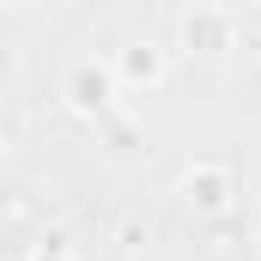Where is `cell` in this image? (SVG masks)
<instances>
[{
	"label": "cell",
	"mask_w": 261,
	"mask_h": 261,
	"mask_svg": "<svg viewBox=\"0 0 261 261\" xmlns=\"http://www.w3.org/2000/svg\"><path fill=\"white\" fill-rule=\"evenodd\" d=\"M231 195H237V176H231L225 164H195V170L182 176V200L195 206L200 219H219V213L231 206Z\"/></svg>",
	"instance_id": "1"
},
{
	"label": "cell",
	"mask_w": 261,
	"mask_h": 261,
	"mask_svg": "<svg viewBox=\"0 0 261 261\" xmlns=\"http://www.w3.org/2000/svg\"><path fill=\"white\" fill-rule=\"evenodd\" d=\"M67 103L85 110V116H103V110L116 103V73L97 67V61H79L73 73H67Z\"/></svg>",
	"instance_id": "2"
},
{
	"label": "cell",
	"mask_w": 261,
	"mask_h": 261,
	"mask_svg": "<svg viewBox=\"0 0 261 261\" xmlns=\"http://www.w3.org/2000/svg\"><path fill=\"white\" fill-rule=\"evenodd\" d=\"M122 79L158 85V79H164V49H158V43H128V49H122Z\"/></svg>",
	"instance_id": "3"
},
{
	"label": "cell",
	"mask_w": 261,
	"mask_h": 261,
	"mask_svg": "<svg viewBox=\"0 0 261 261\" xmlns=\"http://www.w3.org/2000/svg\"><path fill=\"white\" fill-rule=\"evenodd\" d=\"M189 43L225 49V18H219V12H195V18H189Z\"/></svg>",
	"instance_id": "4"
},
{
	"label": "cell",
	"mask_w": 261,
	"mask_h": 261,
	"mask_svg": "<svg viewBox=\"0 0 261 261\" xmlns=\"http://www.w3.org/2000/svg\"><path fill=\"white\" fill-rule=\"evenodd\" d=\"M146 243H152V225L146 219H122L116 225V249H146Z\"/></svg>",
	"instance_id": "5"
},
{
	"label": "cell",
	"mask_w": 261,
	"mask_h": 261,
	"mask_svg": "<svg viewBox=\"0 0 261 261\" xmlns=\"http://www.w3.org/2000/svg\"><path fill=\"white\" fill-rule=\"evenodd\" d=\"M31 261H67V237H49V243H43Z\"/></svg>",
	"instance_id": "6"
},
{
	"label": "cell",
	"mask_w": 261,
	"mask_h": 261,
	"mask_svg": "<svg viewBox=\"0 0 261 261\" xmlns=\"http://www.w3.org/2000/svg\"><path fill=\"white\" fill-rule=\"evenodd\" d=\"M0 152H6V146H0Z\"/></svg>",
	"instance_id": "7"
}]
</instances>
